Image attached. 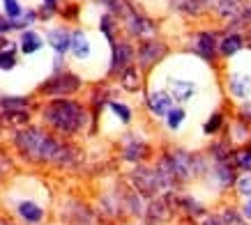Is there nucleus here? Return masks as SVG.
<instances>
[{"label": "nucleus", "mask_w": 251, "mask_h": 225, "mask_svg": "<svg viewBox=\"0 0 251 225\" xmlns=\"http://www.w3.org/2000/svg\"><path fill=\"white\" fill-rule=\"evenodd\" d=\"M44 117L49 124H53L55 129L60 131H67V134H74L83 127L85 122V112L83 108L74 101H53V104L46 106Z\"/></svg>", "instance_id": "1"}, {"label": "nucleus", "mask_w": 251, "mask_h": 225, "mask_svg": "<svg viewBox=\"0 0 251 225\" xmlns=\"http://www.w3.org/2000/svg\"><path fill=\"white\" fill-rule=\"evenodd\" d=\"M16 143H19V147H21L25 154H32V157H37V158H46V161H55V158H60V154H62L60 145L55 143L53 138H49L46 134L37 131V129H30V131L19 134Z\"/></svg>", "instance_id": "2"}, {"label": "nucleus", "mask_w": 251, "mask_h": 225, "mask_svg": "<svg viewBox=\"0 0 251 225\" xmlns=\"http://www.w3.org/2000/svg\"><path fill=\"white\" fill-rule=\"evenodd\" d=\"M148 106H150V111H152L154 115H168L171 106H173V99L168 97L166 92H152V94L148 97Z\"/></svg>", "instance_id": "3"}, {"label": "nucleus", "mask_w": 251, "mask_h": 225, "mask_svg": "<svg viewBox=\"0 0 251 225\" xmlns=\"http://www.w3.org/2000/svg\"><path fill=\"white\" fill-rule=\"evenodd\" d=\"M19 216H21L23 221H28V223H39V221L44 218V209H42L39 204L25 200V202L19 204Z\"/></svg>", "instance_id": "4"}, {"label": "nucleus", "mask_w": 251, "mask_h": 225, "mask_svg": "<svg viewBox=\"0 0 251 225\" xmlns=\"http://www.w3.org/2000/svg\"><path fill=\"white\" fill-rule=\"evenodd\" d=\"M69 48L74 51V55H76L78 60H85V58L90 55V42H88V37H85L83 32H74Z\"/></svg>", "instance_id": "5"}, {"label": "nucleus", "mask_w": 251, "mask_h": 225, "mask_svg": "<svg viewBox=\"0 0 251 225\" xmlns=\"http://www.w3.org/2000/svg\"><path fill=\"white\" fill-rule=\"evenodd\" d=\"M49 44L53 46L58 53H65L69 48V44H72V37L67 35V30H65V28H58V30L49 32Z\"/></svg>", "instance_id": "6"}, {"label": "nucleus", "mask_w": 251, "mask_h": 225, "mask_svg": "<svg viewBox=\"0 0 251 225\" xmlns=\"http://www.w3.org/2000/svg\"><path fill=\"white\" fill-rule=\"evenodd\" d=\"M129 60H131V46L129 44H115L113 46V65H111V69L118 71V69L125 67Z\"/></svg>", "instance_id": "7"}, {"label": "nucleus", "mask_w": 251, "mask_h": 225, "mask_svg": "<svg viewBox=\"0 0 251 225\" xmlns=\"http://www.w3.org/2000/svg\"><path fill=\"white\" fill-rule=\"evenodd\" d=\"M76 88H78V78L65 76V78H55L53 83H49L44 90H49V92H74Z\"/></svg>", "instance_id": "8"}, {"label": "nucleus", "mask_w": 251, "mask_h": 225, "mask_svg": "<svg viewBox=\"0 0 251 225\" xmlns=\"http://www.w3.org/2000/svg\"><path fill=\"white\" fill-rule=\"evenodd\" d=\"M161 55H164V46L157 44V42H148V44L143 46V51H141V62H143V65H152Z\"/></svg>", "instance_id": "9"}, {"label": "nucleus", "mask_w": 251, "mask_h": 225, "mask_svg": "<svg viewBox=\"0 0 251 225\" xmlns=\"http://www.w3.org/2000/svg\"><path fill=\"white\" fill-rule=\"evenodd\" d=\"M171 90H173V97L180 99V101H189V97L194 94V83L189 81H171Z\"/></svg>", "instance_id": "10"}, {"label": "nucleus", "mask_w": 251, "mask_h": 225, "mask_svg": "<svg viewBox=\"0 0 251 225\" xmlns=\"http://www.w3.org/2000/svg\"><path fill=\"white\" fill-rule=\"evenodd\" d=\"M42 48V37L37 32H23L21 37V51L23 53H35Z\"/></svg>", "instance_id": "11"}, {"label": "nucleus", "mask_w": 251, "mask_h": 225, "mask_svg": "<svg viewBox=\"0 0 251 225\" xmlns=\"http://www.w3.org/2000/svg\"><path fill=\"white\" fill-rule=\"evenodd\" d=\"M230 90H233V94H237V97H247L251 90V78H247V76H233Z\"/></svg>", "instance_id": "12"}, {"label": "nucleus", "mask_w": 251, "mask_h": 225, "mask_svg": "<svg viewBox=\"0 0 251 225\" xmlns=\"http://www.w3.org/2000/svg\"><path fill=\"white\" fill-rule=\"evenodd\" d=\"M219 7H221L219 12L224 16H237L242 12V2H240V0H221Z\"/></svg>", "instance_id": "13"}, {"label": "nucleus", "mask_w": 251, "mask_h": 225, "mask_svg": "<svg viewBox=\"0 0 251 225\" xmlns=\"http://www.w3.org/2000/svg\"><path fill=\"white\" fill-rule=\"evenodd\" d=\"M196 42H198V44H196L198 51L203 53L205 58H210V55H212V48H214V37H212V35H201Z\"/></svg>", "instance_id": "14"}, {"label": "nucleus", "mask_w": 251, "mask_h": 225, "mask_svg": "<svg viewBox=\"0 0 251 225\" xmlns=\"http://www.w3.org/2000/svg\"><path fill=\"white\" fill-rule=\"evenodd\" d=\"M131 25H129V30L134 32V35H145V32H152V25L148 21H143V19H138V16H131Z\"/></svg>", "instance_id": "15"}, {"label": "nucleus", "mask_w": 251, "mask_h": 225, "mask_svg": "<svg viewBox=\"0 0 251 225\" xmlns=\"http://www.w3.org/2000/svg\"><path fill=\"white\" fill-rule=\"evenodd\" d=\"M122 85L127 88V90H138V76H136V69H127L125 76H122Z\"/></svg>", "instance_id": "16"}, {"label": "nucleus", "mask_w": 251, "mask_h": 225, "mask_svg": "<svg viewBox=\"0 0 251 225\" xmlns=\"http://www.w3.org/2000/svg\"><path fill=\"white\" fill-rule=\"evenodd\" d=\"M240 46H242V39H240V37H228V39H224V44H221V51L226 53V55H230V53L240 51Z\"/></svg>", "instance_id": "17"}, {"label": "nucleus", "mask_w": 251, "mask_h": 225, "mask_svg": "<svg viewBox=\"0 0 251 225\" xmlns=\"http://www.w3.org/2000/svg\"><path fill=\"white\" fill-rule=\"evenodd\" d=\"M111 111L115 112V115H118V117H120L122 122H129L131 120V111L129 108H127V106H122V104H118V101H111Z\"/></svg>", "instance_id": "18"}, {"label": "nucleus", "mask_w": 251, "mask_h": 225, "mask_svg": "<svg viewBox=\"0 0 251 225\" xmlns=\"http://www.w3.org/2000/svg\"><path fill=\"white\" fill-rule=\"evenodd\" d=\"M182 117H184V111H180V108H171L168 111V127L171 129H177L180 124H182Z\"/></svg>", "instance_id": "19"}, {"label": "nucleus", "mask_w": 251, "mask_h": 225, "mask_svg": "<svg viewBox=\"0 0 251 225\" xmlns=\"http://www.w3.org/2000/svg\"><path fill=\"white\" fill-rule=\"evenodd\" d=\"M16 65V58H14V53L12 51H5V53H0V69H14Z\"/></svg>", "instance_id": "20"}, {"label": "nucleus", "mask_w": 251, "mask_h": 225, "mask_svg": "<svg viewBox=\"0 0 251 225\" xmlns=\"http://www.w3.org/2000/svg\"><path fill=\"white\" fill-rule=\"evenodd\" d=\"M5 12H7L9 19L21 16V7H19V2H16V0H5Z\"/></svg>", "instance_id": "21"}, {"label": "nucleus", "mask_w": 251, "mask_h": 225, "mask_svg": "<svg viewBox=\"0 0 251 225\" xmlns=\"http://www.w3.org/2000/svg\"><path fill=\"white\" fill-rule=\"evenodd\" d=\"M2 106H7V108H21V106H25V99H21V97H5L2 99Z\"/></svg>", "instance_id": "22"}, {"label": "nucleus", "mask_w": 251, "mask_h": 225, "mask_svg": "<svg viewBox=\"0 0 251 225\" xmlns=\"http://www.w3.org/2000/svg\"><path fill=\"white\" fill-rule=\"evenodd\" d=\"M240 191L247 193V195H251V175H247V177L240 180Z\"/></svg>", "instance_id": "23"}, {"label": "nucleus", "mask_w": 251, "mask_h": 225, "mask_svg": "<svg viewBox=\"0 0 251 225\" xmlns=\"http://www.w3.org/2000/svg\"><path fill=\"white\" fill-rule=\"evenodd\" d=\"M237 158H240V165H242V168H251V154L249 152H242Z\"/></svg>", "instance_id": "24"}, {"label": "nucleus", "mask_w": 251, "mask_h": 225, "mask_svg": "<svg viewBox=\"0 0 251 225\" xmlns=\"http://www.w3.org/2000/svg\"><path fill=\"white\" fill-rule=\"evenodd\" d=\"M219 122H221V115H214V120H210V122L205 124V131H207V134H210V131H214V129L219 127Z\"/></svg>", "instance_id": "25"}, {"label": "nucleus", "mask_w": 251, "mask_h": 225, "mask_svg": "<svg viewBox=\"0 0 251 225\" xmlns=\"http://www.w3.org/2000/svg\"><path fill=\"white\" fill-rule=\"evenodd\" d=\"M12 28H14V23H9L7 19L0 16V32H7V30H12Z\"/></svg>", "instance_id": "26"}, {"label": "nucleus", "mask_w": 251, "mask_h": 225, "mask_svg": "<svg viewBox=\"0 0 251 225\" xmlns=\"http://www.w3.org/2000/svg\"><path fill=\"white\" fill-rule=\"evenodd\" d=\"M244 214H247V216H249V218H251V202H249V204H247V207H244Z\"/></svg>", "instance_id": "27"}]
</instances>
